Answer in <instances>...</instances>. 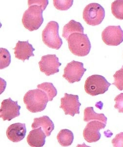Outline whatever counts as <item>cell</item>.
I'll use <instances>...</instances> for the list:
<instances>
[{
    "mask_svg": "<svg viewBox=\"0 0 123 147\" xmlns=\"http://www.w3.org/2000/svg\"><path fill=\"white\" fill-rule=\"evenodd\" d=\"M102 37L107 45H119L123 42V30L120 26H110L102 32Z\"/></svg>",
    "mask_w": 123,
    "mask_h": 147,
    "instance_id": "obj_8",
    "label": "cell"
},
{
    "mask_svg": "<svg viewBox=\"0 0 123 147\" xmlns=\"http://www.w3.org/2000/svg\"><path fill=\"white\" fill-rule=\"evenodd\" d=\"M15 57L22 60L23 62L25 60H28L31 57H33V51H35L31 44L29 43L28 40L27 41H18L16 47L14 48Z\"/></svg>",
    "mask_w": 123,
    "mask_h": 147,
    "instance_id": "obj_13",
    "label": "cell"
},
{
    "mask_svg": "<svg viewBox=\"0 0 123 147\" xmlns=\"http://www.w3.org/2000/svg\"><path fill=\"white\" fill-rule=\"evenodd\" d=\"M99 121L106 124L107 118L103 113H97L94 111L93 107H86L84 110V121L88 122L90 121Z\"/></svg>",
    "mask_w": 123,
    "mask_h": 147,
    "instance_id": "obj_18",
    "label": "cell"
},
{
    "mask_svg": "<svg viewBox=\"0 0 123 147\" xmlns=\"http://www.w3.org/2000/svg\"><path fill=\"white\" fill-rule=\"evenodd\" d=\"M83 17L84 21L88 25H99L103 22L105 18V9L99 3H90L84 9Z\"/></svg>",
    "mask_w": 123,
    "mask_h": 147,
    "instance_id": "obj_6",
    "label": "cell"
},
{
    "mask_svg": "<svg viewBox=\"0 0 123 147\" xmlns=\"http://www.w3.org/2000/svg\"><path fill=\"white\" fill-rule=\"evenodd\" d=\"M84 28L80 22L72 20L64 26L62 36L66 40L68 39V37L74 33L84 34Z\"/></svg>",
    "mask_w": 123,
    "mask_h": 147,
    "instance_id": "obj_17",
    "label": "cell"
},
{
    "mask_svg": "<svg viewBox=\"0 0 123 147\" xmlns=\"http://www.w3.org/2000/svg\"><path fill=\"white\" fill-rule=\"evenodd\" d=\"M39 5L45 10L47 6L48 5V1L47 0H28V5Z\"/></svg>",
    "mask_w": 123,
    "mask_h": 147,
    "instance_id": "obj_27",
    "label": "cell"
},
{
    "mask_svg": "<svg viewBox=\"0 0 123 147\" xmlns=\"http://www.w3.org/2000/svg\"><path fill=\"white\" fill-rule=\"evenodd\" d=\"M48 102L47 94L39 89L28 91L23 97V102L27 109L32 113L45 110Z\"/></svg>",
    "mask_w": 123,
    "mask_h": 147,
    "instance_id": "obj_1",
    "label": "cell"
},
{
    "mask_svg": "<svg viewBox=\"0 0 123 147\" xmlns=\"http://www.w3.org/2000/svg\"><path fill=\"white\" fill-rule=\"evenodd\" d=\"M86 71L82 62L73 60L65 67L63 77L70 84L79 82Z\"/></svg>",
    "mask_w": 123,
    "mask_h": 147,
    "instance_id": "obj_7",
    "label": "cell"
},
{
    "mask_svg": "<svg viewBox=\"0 0 123 147\" xmlns=\"http://www.w3.org/2000/svg\"><path fill=\"white\" fill-rule=\"evenodd\" d=\"M37 88L47 94L49 102L53 100V98L57 95V90L53 84L50 82H43L38 84L37 85Z\"/></svg>",
    "mask_w": 123,
    "mask_h": 147,
    "instance_id": "obj_20",
    "label": "cell"
},
{
    "mask_svg": "<svg viewBox=\"0 0 123 147\" xmlns=\"http://www.w3.org/2000/svg\"><path fill=\"white\" fill-rule=\"evenodd\" d=\"M112 12L117 19L123 20V0L114 1L112 3Z\"/></svg>",
    "mask_w": 123,
    "mask_h": 147,
    "instance_id": "obj_21",
    "label": "cell"
},
{
    "mask_svg": "<svg viewBox=\"0 0 123 147\" xmlns=\"http://www.w3.org/2000/svg\"><path fill=\"white\" fill-rule=\"evenodd\" d=\"M46 137L42 127H39L30 131L27 137V142L31 147H43L45 143Z\"/></svg>",
    "mask_w": 123,
    "mask_h": 147,
    "instance_id": "obj_15",
    "label": "cell"
},
{
    "mask_svg": "<svg viewBox=\"0 0 123 147\" xmlns=\"http://www.w3.org/2000/svg\"><path fill=\"white\" fill-rule=\"evenodd\" d=\"M81 105L78 95L65 93V96L61 99L60 107L64 111L65 115L74 117L76 114H79Z\"/></svg>",
    "mask_w": 123,
    "mask_h": 147,
    "instance_id": "obj_11",
    "label": "cell"
},
{
    "mask_svg": "<svg viewBox=\"0 0 123 147\" xmlns=\"http://www.w3.org/2000/svg\"><path fill=\"white\" fill-rule=\"evenodd\" d=\"M53 5L56 9L59 10H67L73 5L72 0H54Z\"/></svg>",
    "mask_w": 123,
    "mask_h": 147,
    "instance_id": "obj_23",
    "label": "cell"
},
{
    "mask_svg": "<svg viewBox=\"0 0 123 147\" xmlns=\"http://www.w3.org/2000/svg\"><path fill=\"white\" fill-rule=\"evenodd\" d=\"M21 107L18 101H13L10 98L3 100L0 109V117L3 121H10L20 116Z\"/></svg>",
    "mask_w": 123,
    "mask_h": 147,
    "instance_id": "obj_9",
    "label": "cell"
},
{
    "mask_svg": "<svg viewBox=\"0 0 123 147\" xmlns=\"http://www.w3.org/2000/svg\"><path fill=\"white\" fill-rule=\"evenodd\" d=\"M111 84L103 76L93 75L88 78L86 80L85 91L92 96L103 94L108 90Z\"/></svg>",
    "mask_w": 123,
    "mask_h": 147,
    "instance_id": "obj_5",
    "label": "cell"
},
{
    "mask_svg": "<svg viewBox=\"0 0 123 147\" xmlns=\"http://www.w3.org/2000/svg\"><path fill=\"white\" fill-rule=\"evenodd\" d=\"M106 124L99 121L88 122L84 129V138L88 143L97 142L101 137L100 130L105 129Z\"/></svg>",
    "mask_w": 123,
    "mask_h": 147,
    "instance_id": "obj_12",
    "label": "cell"
},
{
    "mask_svg": "<svg viewBox=\"0 0 123 147\" xmlns=\"http://www.w3.org/2000/svg\"><path fill=\"white\" fill-rule=\"evenodd\" d=\"M43 9L36 5H28V8L23 13L22 24L26 29L32 32L40 28L43 22Z\"/></svg>",
    "mask_w": 123,
    "mask_h": 147,
    "instance_id": "obj_3",
    "label": "cell"
},
{
    "mask_svg": "<svg viewBox=\"0 0 123 147\" xmlns=\"http://www.w3.org/2000/svg\"><path fill=\"white\" fill-rule=\"evenodd\" d=\"M115 109H117L119 113H123V93L117 96L114 99Z\"/></svg>",
    "mask_w": 123,
    "mask_h": 147,
    "instance_id": "obj_25",
    "label": "cell"
},
{
    "mask_svg": "<svg viewBox=\"0 0 123 147\" xmlns=\"http://www.w3.org/2000/svg\"><path fill=\"white\" fill-rule=\"evenodd\" d=\"M27 129L25 124L20 123L12 124L7 130V136L9 140L13 142H19L25 137Z\"/></svg>",
    "mask_w": 123,
    "mask_h": 147,
    "instance_id": "obj_14",
    "label": "cell"
},
{
    "mask_svg": "<svg viewBox=\"0 0 123 147\" xmlns=\"http://www.w3.org/2000/svg\"><path fill=\"white\" fill-rule=\"evenodd\" d=\"M112 143L114 147H123V132L117 134L114 138L112 139Z\"/></svg>",
    "mask_w": 123,
    "mask_h": 147,
    "instance_id": "obj_26",
    "label": "cell"
},
{
    "mask_svg": "<svg viewBox=\"0 0 123 147\" xmlns=\"http://www.w3.org/2000/svg\"><path fill=\"white\" fill-rule=\"evenodd\" d=\"M39 65L41 72L49 76L59 72V68L61 64L56 55H47L42 57Z\"/></svg>",
    "mask_w": 123,
    "mask_h": 147,
    "instance_id": "obj_10",
    "label": "cell"
},
{
    "mask_svg": "<svg viewBox=\"0 0 123 147\" xmlns=\"http://www.w3.org/2000/svg\"><path fill=\"white\" fill-rule=\"evenodd\" d=\"M59 25L57 22L50 21L42 32L43 43L50 48L59 50L63 45V41L59 35Z\"/></svg>",
    "mask_w": 123,
    "mask_h": 147,
    "instance_id": "obj_4",
    "label": "cell"
},
{
    "mask_svg": "<svg viewBox=\"0 0 123 147\" xmlns=\"http://www.w3.org/2000/svg\"><path fill=\"white\" fill-rule=\"evenodd\" d=\"M11 63V55L9 51L5 48L0 49V69L8 67Z\"/></svg>",
    "mask_w": 123,
    "mask_h": 147,
    "instance_id": "obj_22",
    "label": "cell"
},
{
    "mask_svg": "<svg viewBox=\"0 0 123 147\" xmlns=\"http://www.w3.org/2000/svg\"><path fill=\"white\" fill-rule=\"evenodd\" d=\"M68 48L78 57H85L90 53L91 43L88 35L81 33H74L68 37Z\"/></svg>",
    "mask_w": 123,
    "mask_h": 147,
    "instance_id": "obj_2",
    "label": "cell"
},
{
    "mask_svg": "<svg viewBox=\"0 0 123 147\" xmlns=\"http://www.w3.org/2000/svg\"><path fill=\"white\" fill-rule=\"evenodd\" d=\"M42 127L47 137L50 136L52 131L54 129V124L52 121L47 116H43L40 118H35L32 124V128L36 129Z\"/></svg>",
    "mask_w": 123,
    "mask_h": 147,
    "instance_id": "obj_16",
    "label": "cell"
},
{
    "mask_svg": "<svg viewBox=\"0 0 123 147\" xmlns=\"http://www.w3.org/2000/svg\"><path fill=\"white\" fill-rule=\"evenodd\" d=\"M114 81L113 84L120 91L123 90V65L120 70L117 71L113 75Z\"/></svg>",
    "mask_w": 123,
    "mask_h": 147,
    "instance_id": "obj_24",
    "label": "cell"
},
{
    "mask_svg": "<svg viewBox=\"0 0 123 147\" xmlns=\"http://www.w3.org/2000/svg\"><path fill=\"white\" fill-rule=\"evenodd\" d=\"M59 143L63 147H68L72 144L74 140V134L72 131L68 129L60 130L57 136Z\"/></svg>",
    "mask_w": 123,
    "mask_h": 147,
    "instance_id": "obj_19",
    "label": "cell"
}]
</instances>
